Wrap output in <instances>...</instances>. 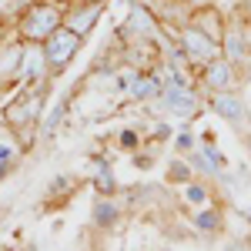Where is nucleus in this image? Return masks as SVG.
Segmentation results:
<instances>
[{
    "label": "nucleus",
    "instance_id": "obj_16",
    "mask_svg": "<svg viewBox=\"0 0 251 251\" xmlns=\"http://www.w3.org/2000/svg\"><path fill=\"white\" fill-rule=\"evenodd\" d=\"M67 104H71V94H64L57 104L50 107V111L44 107V114H40V124H37L40 141H50V137H54V131L60 127V121H64V114H67Z\"/></svg>",
    "mask_w": 251,
    "mask_h": 251
},
{
    "label": "nucleus",
    "instance_id": "obj_17",
    "mask_svg": "<svg viewBox=\"0 0 251 251\" xmlns=\"http://www.w3.org/2000/svg\"><path fill=\"white\" fill-rule=\"evenodd\" d=\"M94 221L100 225V228H111V225L121 221V208L111 201V194H100V198L94 201Z\"/></svg>",
    "mask_w": 251,
    "mask_h": 251
},
{
    "label": "nucleus",
    "instance_id": "obj_23",
    "mask_svg": "<svg viewBox=\"0 0 251 251\" xmlns=\"http://www.w3.org/2000/svg\"><path fill=\"white\" fill-rule=\"evenodd\" d=\"M137 141H141V137H137V131H121V144H124V148H131V144L137 148Z\"/></svg>",
    "mask_w": 251,
    "mask_h": 251
},
{
    "label": "nucleus",
    "instance_id": "obj_7",
    "mask_svg": "<svg viewBox=\"0 0 251 251\" xmlns=\"http://www.w3.org/2000/svg\"><path fill=\"white\" fill-rule=\"evenodd\" d=\"M161 30H164L161 20H157L144 3H131V14L124 20V27L117 30V40H121V44H154Z\"/></svg>",
    "mask_w": 251,
    "mask_h": 251
},
{
    "label": "nucleus",
    "instance_id": "obj_28",
    "mask_svg": "<svg viewBox=\"0 0 251 251\" xmlns=\"http://www.w3.org/2000/svg\"><path fill=\"white\" fill-rule=\"evenodd\" d=\"M248 221H251V208H248Z\"/></svg>",
    "mask_w": 251,
    "mask_h": 251
},
{
    "label": "nucleus",
    "instance_id": "obj_3",
    "mask_svg": "<svg viewBox=\"0 0 251 251\" xmlns=\"http://www.w3.org/2000/svg\"><path fill=\"white\" fill-rule=\"evenodd\" d=\"M161 104H164V111L171 117H181L188 124L204 111V97L198 91V84H184V80H177V77L161 84Z\"/></svg>",
    "mask_w": 251,
    "mask_h": 251
},
{
    "label": "nucleus",
    "instance_id": "obj_2",
    "mask_svg": "<svg viewBox=\"0 0 251 251\" xmlns=\"http://www.w3.org/2000/svg\"><path fill=\"white\" fill-rule=\"evenodd\" d=\"M47 107V84H27L3 111V121L17 131V137L24 141V148L34 144V134H37L40 114Z\"/></svg>",
    "mask_w": 251,
    "mask_h": 251
},
{
    "label": "nucleus",
    "instance_id": "obj_4",
    "mask_svg": "<svg viewBox=\"0 0 251 251\" xmlns=\"http://www.w3.org/2000/svg\"><path fill=\"white\" fill-rule=\"evenodd\" d=\"M204 104L221 121H228L245 141L251 137V111H248V100L241 97V91H211V94H204Z\"/></svg>",
    "mask_w": 251,
    "mask_h": 251
},
{
    "label": "nucleus",
    "instance_id": "obj_24",
    "mask_svg": "<svg viewBox=\"0 0 251 251\" xmlns=\"http://www.w3.org/2000/svg\"><path fill=\"white\" fill-rule=\"evenodd\" d=\"M154 137L157 141H168V137H171V127H168V124H154Z\"/></svg>",
    "mask_w": 251,
    "mask_h": 251
},
{
    "label": "nucleus",
    "instance_id": "obj_18",
    "mask_svg": "<svg viewBox=\"0 0 251 251\" xmlns=\"http://www.w3.org/2000/svg\"><path fill=\"white\" fill-rule=\"evenodd\" d=\"M191 225L204 234H218L221 231V211L218 208H201V211L191 214Z\"/></svg>",
    "mask_w": 251,
    "mask_h": 251
},
{
    "label": "nucleus",
    "instance_id": "obj_29",
    "mask_svg": "<svg viewBox=\"0 0 251 251\" xmlns=\"http://www.w3.org/2000/svg\"><path fill=\"white\" fill-rule=\"evenodd\" d=\"M100 3H107V0H100Z\"/></svg>",
    "mask_w": 251,
    "mask_h": 251
},
{
    "label": "nucleus",
    "instance_id": "obj_25",
    "mask_svg": "<svg viewBox=\"0 0 251 251\" xmlns=\"http://www.w3.org/2000/svg\"><path fill=\"white\" fill-rule=\"evenodd\" d=\"M191 7H204V3H218V0H188Z\"/></svg>",
    "mask_w": 251,
    "mask_h": 251
},
{
    "label": "nucleus",
    "instance_id": "obj_22",
    "mask_svg": "<svg viewBox=\"0 0 251 251\" xmlns=\"http://www.w3.org/2000/svg\"><path fill=\"white\" fill-rule=\"evenodd\" d=\"M201 151H204V157H208V161H211L214 168H225V164H228V157L221 154V151H218V148H214L211 141H204V144H201Z\"/></svg>",
    "mask_w": 251,
    "mask_h": 251
},
{
    "label": "nucleus",
    "instance_id": "obj_20",
    "mask_svg": "<svg viewBox=\"0 0 251 251\" xmlns=\"http://www.w3.org/2000/svg\"><path fill=\"white\" fill-rule=\"evenodd\" d=\"M184 198H188L191 204H204L211 194H208V188H204V184H194V181L188 184V181H184Z\"/></svg>",
    "mask_w": 251,
    "mask_h": 251
},
{
    "label": "nucleus",
    "instance_id": "obj_1",
    "mask_svg": "<svg viewBox=\"0 0 251 251\" xmlns=\"http://www.w3.org/2000/svg\"><path fill=\"white\" fill-rule=\"evenodd\" d=\"M64 10H67V0H30V3L20 7L17 17H14V27H17L14 34L20 40L44 44L64 24Z\"/></svg>",
    "mask_w": 251,
    "mask_h": 251
},
{
    "label": "nucleus",
    "instance_id": "obj_14",
    "mask_svg": "<svg viewBox=\"0 0 251 251\" xmlns=\"http://www.w3.org/2000/svg\"><path fill=\"white\" fill-rule=\"evenodd\" d=\"M124 84V91H127V97L131 100H151V97L161 94V84L164 80L157 77V74H151V71H134V74H127V80H121Z\"/></svg>",
    "mask_w": 251,
    "mask_h": 251
},
{
    "label": "nucleus",
    "instance_id": "obj_6",
    "mask_svg": "<svg viewBox=\"0 0 251 251\" xmlns=\"http://www.w3.org/2000/svg\"><path fill=\"white\" fill-rule=\"evenodd\" d=\"M174 40H177V47L188 54V60H191L194 67L201 71L208 60H214L218 54H221V44L218 40H211L204 30H198L194 24H184V27H177V30H168Z\"/></svg>",
    "mask_w": 251,
    "mask_h": 251
},
{
    "label": "nucleus",
    "instance_id": "obj_19",
    "mask_svg": "<svg viewBox=\"0 0 251 251\" xmlns=\"http://www.w3.org/2000/svg\"><path fill=\"white\" fill-rule=\"evenodd\" d=\"M94 188L100 194H114L117 191V181H114V174H111V168H107V164H104V161H97L94 164Z\"/></svg>",
    "mask_w": 251,
    "mask_h": 251
},
{
    "label": "nucleus",
    "instance_id": "obj_10",
    "mask_svg": "<svg viewBox=\"0 0 251 251\" xmlns=\"http://www.w3.org/2000/svg\"><path fill=\"white\" fill-rule=\"evenodd\" d=\"M54 77L50 67H47V57H44V44L37 40H24V57H20V71H17V84H47Z\"/></svg>",
    "mask_w": 251,
    "mask_h": 251
},
{
    "label": "nucleus",
    "instance_id": "obj_11",
    "mask_svg": "<svg viewBox=\"0 0 251 251\" xmlns=\"http://www.w3.org/2000/svg\"><path fill=\"white\" fill-rule=\"evenodd\" d=\"M221 57H228L241 71L245 64L251 60V40H248V30L241 24H225V34H221Z\"/></svg>",
    "mask_w": 251,
    "mask_h": 251
},
{
    "label": "nucleus",
    "instance_id": "obj_26",
    "mask_svg": "<svg viewBox=\"0 0 251 251\" xmlns=\"http://www.w3.org/2000/svg\"><path fill=\"white\" fill-rule=\"evenodd\" d=\"M24 3H30V0H20V7H24Z\"/></svg>",
    "mask_w": 251,
    "mask_h": 251
},
{
    "label": "nucleus",
    "instance_id": "obj_12",
    "mask_svg": "<svg viewBox=\"0 0 251 251\" xmlns=\"http://www.w3.org/2000/svg\"><path fill=\"white\" fill-rule=\"evenodd\" d=\"M24 151L27 148H24V141L17 137V131L7 121H0V181L17 171V164L24 161Z\"/></svg>",
    "mask_w": 251,
    "mask_h": 251
},
{
    "label": "nucleus",
    "instance_id": "obj_5",
    "mask_svg": "<svg viewBox=\"0 0 251 251\" xmlns=\"http://www.w3.org/2000/svg\"><path fill=\"white\" fill-rule=\"evenodd\" d=\"M80 44H84V37L74 34L71 27H64V24L44 40V57H47L50 74H60V71H67V67L74 64V57L80 54Z\"/></svg>",
    "mask_w": 251,
    "mask_h": 251
},
{
    "label": "nucleus",
    "instance_id": "obj_13",
    "mask_svg": "<svg viewBox=\"0 0 251 251\" xmlns=\"http://www.w3.org/2000/svg\"><path fill=\"white\" fill-rule=\"evenodd\" d=\"M20 57H24V40L14 34V40L0 44V91L17 84V71H20Z\"/></svg>",
    "mask_w": 251,
    "mask_h": 251
},
{
    "label": "nucleus",
    "instance_id": "obj_27",
    "mask_svg": "<svg viewBox=\"0 0 251 251\" xmlns=\"http://www.w3.org/2000/svg\"><path fill=\"white\" fill-rule=\"evenodd\" d=\"M248 151H251V137H248Z\"/></svg>",
    "mask_w": 251,
    "mask_h": 251
},
{
    "label": "nucleus",
    "instance_id": "obj_15",
    "mask_svg": "<svg viewBox=\"0 0 251 251\" xmlns=\"http://www.w3.org/2000/svg\"><path fill=\"white\" fill-rule=\"evenodd\" d=\"M188 24H194L198 30H204L211 40L221 44V34H225V24H228V20H225V14H221L214 3H204V7H194L191 10V20H188Z\"/></svg>",
    "mask_w": 251,
    "mask_h": 251
},
{
    "label": "nucleus",
    "instance_id": "obj_8",
    "mask_svg": "<svg viewBox=\"0 0 251 251\" xmlns=\"http://www.w3.org/2000/svg\"><path fill=\"white\" fill-rule=\"evenodd\" d=\"M198 80H201V91L211 94V91H238L241 87V74L228 57H218L208 60L201 71H198Z\"/></svg>",
    "mask_w": 251,
    "mask_h": 251
},
{
    "label": "nucleus",
    "instance_id": "obj_21",
    "mask_svg": "<svg viewBox=\"0 0 251 251\" xmlns=\"http://www.w3.org/2000/svg\"><path fill=\"white\" fill-rule=\"evenodd\" d=\"M174 148H177L181 154H191L194 148H198V141H194V134H191V131H181V134L174 137Z\"/></svg>",
    "mask_w": 251,
    "mask_h": 251
},
{
    "label": "nucleus",
    "instance_id": "obj_9",
    "mask_svg": "<svg viewBox=\"0 0 251 251\" xmlns=\"http://www.w3.org/2000/svg\"><path fill=\"white\" fill-rule=\"evenodd\" d=\"M104 10H107V3H100V0H67L64 27H71L74 34L87 37V34L97 27V20H100Z\"/></svg>",
    "mask_w": 251,
    "mask_h": 251
}]
</instances>
